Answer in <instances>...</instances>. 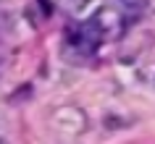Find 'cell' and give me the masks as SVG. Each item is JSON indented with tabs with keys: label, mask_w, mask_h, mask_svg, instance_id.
<instances>
[{
	"label": "cell",
	"mask_w": 155,
	"mask_h": 144,
	"mask_svg": "<svg viewBox=\"0 0 155 144\" xmlns=\"http://www.w3.org/2000/svg\"><path fill=\"white\" fill-rule=\"evenodd\" d=\"M100 37H103V32L97 29V24H95V21L82 24V26H76V29H71V32H68V42H71L79 53H95Z\"/></svg>",
	"instance_id": "obj_1"
},
{
	"label": "cell",
	"mask_w": 155,
	"mask_h": 144,
	"mask_svg": "<svg viewBox=\"0 0 155 144\" xmlns=\"http://www.w3.org/2000/svg\"><path fill=\"white\" fill-rule=\"evenodd\" d=\"M0 144H8V142H5V139H3V136H0Z\"/></svg>",
	"instance_id": "obj_2"
}]
</instances>
